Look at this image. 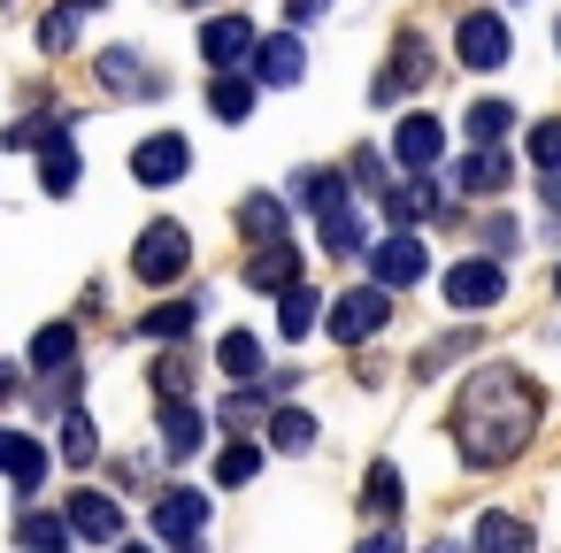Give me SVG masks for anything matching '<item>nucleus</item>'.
Segmentation results:
<instances>
[{
	"label": "nucleus",
	"mask_w": 561,
	"mask_h": 553,
	"mask_svg": "<svg viewBox=\"0 0 561 553\" xmlns=\"http://www.w3.org/2000/svg\"><path fill=\"white\" fill-rule=\"evenodd\" d=\"M208 108H216V124H247V116H254V78H239V70H216V85H208Z\"/></svg>",
	"instance_id": "nucleus-26"
},
{
	"label": "nucleus",
	"mask_w": 561,
	"mask_h": 553,
	"mask_svg": "<svg viewBox=\"0 0 561 553\" xmlns=\"http://www.w3.org/2000/svg\"><path fill=\"white\" fill-rule=\"evenodd\" d=\"M55 124H62V116H24V124H9V131H0V147H9V154H16V147H39Z\"/></svg>",
	"instance_id": "nucleus-39"
},
{
	"label": "nucleus",
	"mask_w": 561,
	"mask_h": 553,
	"mask_svg": "<svg viewBox=\"0 0 561 553\" xmlns=\"http://www.w3.org/2000/svg\"><path fill=\"white\" fill-rule=\"evenodd\" d=\"M70 361H78V323H47V331L32 338V369H39V377H62Z\"/></svg>",
	"instance_id": "nucleus-27"
},
{
	"label": "nucleus",
	"mask_w": 561,
	"mask_h": 553,
	"mask_svg": "<svg viewBox=\"0 0 561 553\" xmlns=\"http://www.w3.org/2000/svg\"><path fill=\"white\" fill-rule=\"evenodd\" d=\"M201 530H208V499H201L193 484H170V492L154 499V538H170V545H201Z\"/></svg>",
	"instance_id": "nucleus-9"
},
{
	"label": "nucleus",
	"mask_w": 561,
	"mask_h": 553,
	"mask_svg": "<svg viewBox=\"0 0 561 553\" xmlns=\"http://www.w3.org/2000/svg\"><path fill=\"white\" fill-rule=\"evenodd\" d=\"M423 277H431V254H423V239H415V231H385V239L369 246V285L408 292V285H423Z\"/></svg>",
	"instance_id": "nucleus-5"
},
{
	"label": "nucleus",
	"mask_w": 561,
	"mask_h": 553,
	"mask_svg": "<svg viewBox=\"0 0 561 553\" xmlns=\"http://www.w3.org/2000/svg\"><path fill=\"white\" fill-rule=\"evenodd\" d=\"M316 308H323V300H316L308 285H285V292H277V331H285V338H308V331H316Z\"/></svg>",
	"instance_id": "nucleus-34"
},
{
	"label": "nucleus",
	"mask_w": 561,
	"mask_h": 553,
	"mask_svg": "<svg viewBox=\"0 0 561 553\" xmlns=\"http://www.w3.org/2000/svg\"><path fill=\"white\" fill-rule=\"evenodd\" d=\"M124 553H139V545H124Z\"/></svg>",
	"instance_id": "nucleus-49"
},
{
	"label": "nucleus",
	"mask_w": 561,
	"mask_h": 553,
	"mask_svg": "<svg viewBox=\"0 0 561 553\" xmlns=\"http://www.w3.org/2000/svg\"><path fill=\"white\" fill-rule=\"evenodd\" d=\"M247 70H254V85H300L308 55H300V39H293V32H270V39H254Z\"/></svg>",
	"instance_id": "nucleus-16"
},
{
	"label": "nucleus",
	"mask_w": 561,
	"mask_h": 553,
	"mask_svg": "<svg viewBox=\"0 0 561 553\" xmlns=\"http://www.w3.org/2000/svg\"><path fill=\"white\" fill-rule=\"evenodd\" d=\"M354 553H400V538H392V522H385V530H377V538H362V545H354Z\"/></svg>",
	"instance_id": "nucleus-43"
},
{
	"label": "nucleus",
	"mask_w": 561,
	"mask_h": 553,
	"mask_svg": "<svg viewBox=\"0 0 561 553\" xmlns=\"http://www.w3.org/2000/svg\"><path fill=\"white\" fill-rule=\"evenodd\" d=\"M62 530H70V538H85V545H116V538H124V507H116L108 492H70Z\"/></svg>",
	"instance_id": "nucleus-8"
},
{
	"label": "nucleus",
	"mask_w": 561,
	"mask_h": 553,
	"mask_svg": "<svg viewBox=\"0 0 561 553\" xmlns=\"http://www.w3.org/2000/svg\"><path fill=\"white\" fill-rule=\"evenodd\" d=\"M454 55H461V70H507V62H515V32H507V16L469 9V16L454 24Z\"/></svg>",
	"instance_id": "nucleus-4"
},
{
	"label": "nucleus",
	"mask_w": 561,
	"mask_h": 553,
	"mask_svg": "<svg viewBox=\"0 0 561 553\" xmlns=\"http://www.w3.org/2000/svg\"><path fill=\"white\" fill-rule=\"evenodd\" d=\"M254 415H262V400H254V392H247V384H239V392H231V400H224V423H254Z\"/></svg>",
	"instance_id": "nucleus-40"
},
{
	"label": "nucleus",
	"mask_w": 561,
	"mask_h": 553,
	"mask_svg": "<svg viewBox=\"0 0 561 553\" xmlns=\"http://www.w3.org/2000/svg\"><path fill=\"white\" fill-rule=\"evenodd\" d=\"M538 430V384L523 369H477L454 400V453L469 469H500Z\"/></svg>",
	"instance_id": "nucleus-1"
},
{
	"label": "nucleus",
	"mask_w": 561,
	"mask_h": 553,
	"mask_svg": "<svg viewBox=\"0 0 561 553\" xmlns=\"http://www.w3.org/2000/svg\"><path fill=\"white\" fill-rule=\"evenodd\" d=\"M293 200H300L308 216H323V208H346V177H339V170H300V177H293Z\"/></svg>",
	"instance_id": "nucleus-30"
},
{
	"label": "nucleus",
	"mask_w": 561,
	"mask_h": 553,
	"mask_svg": "<svg viewBox=\"0 0 561 553\" xmlns=\"http://www.w3.org/2000/svg\"><path fill=\"white\" fill-rule=\"evenodd\" d=\"M39 47H47V55H70V47H78V9H55V16L39 24Z\"/></svg>",
	"instance_id": "nucleus-37"
},
{
	"label": "nucleus",
	"mask_w": 561,
	"mask_h": 553,
	"mask_svg": "<svg viewBox=\"0 0 561 553\" xmlns=\"http://www.w3.org/2000/svg\"><path fill=\"white\" fill-rule=\"evenodd\" d=\"M0 476H9L16 492H39L47 484V446L32 430H0Z\"/></svg>",
	"instance_id": "nucleus-18"
},
{
	"label": "nucleus",
	"mask_w": 561,
	"mask_h": 553,
	"mask_svg": "<svg viewBox=\"0 0 561 553\" xmlns=\"http://www.w3.org/2000/svg\"><path fill=\"white\" fill-rule=\"evenodd\" d=\"M316 239H323V254H362V246H369V223H362L354 200H346V208H323V216H316Z\"/></svg>",
	"instance_id": "nucleus-23"
},
{
	"label": "nucleus",
	"mask_w": 561,
	"mask_h": 553,
	"mask_svg": "<svg viewBox=\"0 0 561 553\" xmlns=\"http://www.w3.org/2000/svg\"><path fill=\"white\" fill-rule=\"evenodd\" d=\"M553 47H561V16H553Z\"/></svg>",
	"instance_id": "nucleus-47"
},
{
	"label": "nucleus",
	"mask_w": 561,
	"mask_h": 553,
	"mask_svg": "<svg viewBox=\"0 0 561 553\" xmlns=\"http://www.w3.org/2000/svg\"><path fill=\"white\" fill-rule=\"evenodd\" d=\"M193 9H201V0H193Z\"/></svg>",
	"instance_id": "nucleus-50"
},
{
	"label": "nucleus",
	"mask_w": 561,
	"mask_h": 553,
	"mask_svg": "<svg viewBox=\"0 0 561 553\" xmlns=\"http://www.w3.org/2000/svg\"><path fill=\"white\" fill-rule=\"evenodd\" d=\"M39 185H47L55 200H70V193L85 185V154H78V139H70V124H55V131L39 139Z\"/></svg>",
	"instance_id": "nucleus-11"
},
{
	"label": "nucleus",
	"mask_w": 561,
	"mask_h": 553,
	"mask_svg": "<svg viewBox=\"0 0 561 553\" xmlns=\"http://www.w3.org/2000/svg\"><path fill=\"white\" fill-rule=\"evenodd\" d=\"M201 308H208V300H162V308H147V315H139V338H154V346H178V338L201 323Z\"/></svg>",
	"instance_id": "nucleus-21"
},
{
	"label": "nucleus",
	"mask_w": 561,
	"mask_h": 553,
	"mask_svg": "<svg viewBox=\"0 0 561 553\" xmlns=\"http://www.w3.org/2000/svg\"><path fill=\"white\" fill-rule=\"evenodd\" d=\"M377 200H385V223H431V216H446V185H431V170L423 177H408V185H377Z\"/></svg>",
	"instance_id": "nucleus-12"
},
{
	"label": "nucleus",
	"mask_w": 561,
	"mask_h": 553,
	"mask_svg": "<svg viewBox=\"0 0 561 553\" xmlns=\"http://www.w3.org/2000/svg\"><path fill=\"white\" fill-rule=\"evenodd\" d=\"M385 323H392V292H385V285H354V292H339L331 315H323V331H331L339 346H369Z\"/></svg>",
	"instance_id": "nucleus-3"
},
{
	"label": "nucleus",
	"mask_w": 561,
	"mask_h": 553,
	"mask_svg": "<svg viewBox=\"0 0 561 553\" xmlns=\"http://www.w3.org/2000/svg\"><path fill=\"white\" fill-rule=\"evenodd\" d=\"M239 231H247L254 246H270V239H285V200H270V193H254V200H239Z\"/></svg>",
	"instance_id": "nucleus-32"
},
{
	"label": "nucleus",
	"mask_w": 561,
	"mask_h": 553,
	"mask_svg": "<svg viewBox=\"0 0 561 553\" xmlns=\"http://www.w3.org/2000/svg\"><path fill=\"white\" fill-rule=\"evenodd\" d=\"M62 9H78V16H85V9H108V0H62Z\"/></svg>",
	"instance_id": "nucleus-45"
},
{
	"label": "nucleus",
	"mask_w": 561,
	"mask_h": 553,
	"mask_svg": "<svg viewBox=\"0 0 561 553\" xmlns=\"http://www.w3.org/2000/svg\"><path fill=\"white\" fill-rule=\"evenodd\" d=\"M507 124H515V108H507V101H477V108L461 116L469 147H500V139H507Z\"/></svg>",
	"instance_id": "nucleus-33"
},
{
	"label": "nucleus",
	"mask_w": 561,
	"mask_h": 553,
	"mask_svg": "<svg viewBox=\"0 0 561 553\" xmlns=\"http://www.w3.org/2000/svg\"><path fill=\"white\" fill-rule=\"evenodd\" d=\"M247 55H254V24H247V16H216V24H201V62L239 70Z\"/></svg>",
	"instance_id": "nucleus-19"
},
{
	"label": "nucleus",
	"mask_w": 561,
	"mask_h": 553,
	"mask_svg": "<svg viewBox=\"0 0 561 553\" xmlns=\"http://www.w3.org/2000/svg\"><path fill=\"white\" fill-rule=\"evenodd\" d=\"M247 285H254V292H285V285H300V246H285V239L254 246V254H247Z\"/></svg>",
	"instance_id": "nucleus-20"
},
{
	"label": "nucleus",
	"mask_w": 561,
	"mask_h": 553,
	"mask_svg": "<svg viewBox=\"0 0 561 553\" xmlns=\"http://www.w3.org/2000/svg\"><path fill=\"white\" fill-rule=\"evenodd\" d=\"M185 262H193V239H185V223H170V216L131 239V277H139V285H178Z\"/></svg>",
	"instance_id": "nucleus-2"
},
{
	"label": "nucleus",
	"mask_w": 561,
	"mask_h": 553,
	"mask_svg": "<svg viewBox=\"0 0 561 553\" xmlns=\"http://www.w3.org/2000/svg\"><path fill=\"white\" fill-rule=\"evenodd\" d=\"M431 553H469V545H454V538H438V545H431Z\"/></svg>",
	"instance_id": "nucleus-46"
},
{
	"label": "nucleus",
	"mask_w": 561,
	"mask_h": 553,
	"mask_svg": "<svg viewBox=\"0 0 561 553\" xmlns=\"http://www.w3.org/2000/svg\"><path fill=\"white\" fill-rule=\"evenodd\" d=\"M392 154H400V170H408V177L438 170V162H446V124H438V116H400Z\"/></svg>",
	"instance_id": "nucleus-10"
},
{
	"label": "nucleus",
	"mask_w": 561,
	"mask_h": 553,
	"mask_svg": "<svg viewBox=\"0 0 561 553\" xmlns=\"http://www.w3.org/2000/svg\"><path fill=\"white\" fill-rule=\"evenodd\" d=\"M254 469H262V446H224L216 453V484H247Z\"/></svg>",
	"instance_id": "nucleus-36"
},
{
	"label": "nucleus",
	"mask_w": 561,
	"mask_h": 553,
	"mask_svg": "<svg viewBox=\"0 0 561 553\" xmlns=\"http://www.w3.org/2000/svg\"><path fill=\"white\" fill-rule=\"evenodd\" d=\"M208 430H216V415H208L201 400H162V453H170V461H193Z\"/></svg>",
	"instance_id": "nucleus-15"
},
{
	"label": "nucleus",
	"mask_w": 561,
	"mask_h": 553,
	"mask_svg": "<svg viewBox=\"0 0 561 553\" xmlns=\"http://www.w3.org/2000/svg\"><path fill=\"white\" fill-rule=\"evenodd\" d=\"M454 185H461L469 200H500V193L515 185V154H500V147H477V154H461V162H454Z\"/></svg>",
	"instance_id": "nucleus-14"
},
{
	"label": "nucleus",
	"mask_w": 561,
	"mask_h": 553,
	"mask_svg": "<svg viewBox=\"0 0 561 553\" xmlns=\"http://www.w3.org/2000/svg\"><path fill=\"white\" fill-rule=\"evenodd\" d=\"M323 9H331V0H285V16H293V24H316Z\"/></svg>",
	"instance_id": "nucleus-42"
},
{
	"label": "nucleus",
	"mask_w": 561,
	"mask_h": 553,
	"mask_svg": "<svg viewBox=\"0 0 561 553\" xmlns=\"http://www.w3.org/2000/svg\"><path fill=\"white\" fill-rule=\"evenodd\" d=\"M154 392H162V400H193V361H185L178 346L154 361Z\"/></svg>",
	"instance_id": "nucleus-35"
},
{
	"label": "nucleus",
	"mask_w": 561,
	"mask_h": 553,
	"mask_svg": "<svg viewBox=\"0 0 561 553\" xmlns=\"http://www.w3.org/2000/svg\"><path fill=\"white\" fill-rule=\"evenodd\" d=\"M93 78H101L108 93H124V101H154V93H162V78H154L131 47H108V55L93 62Z\"/></svg>",
	"instance_id": "nucleus-17"
},
{
	"label": "nucleus",
	"mask_w": 561,
	"mask_h": 553,
	"mask_svg": "<svg viewBox=\"0 0 561 553\" xmlns=\"http://www.w3.org/2000/svg\"><path fill=\"white\" fill-rule=\"evenodd\" d=\"M469 553H530V522L507 515V507H492V515L477 522V545H469Z\"/></svg>",
	"instance_id": "nucleus-25"
},
{
	"label": "nucleus",
	"mask_w": 561,
	"mask_h": 553,
	"mask_svg": "<svg viewBox=\"0 0 561 553\" xmlns=\"http://www.w3.org/2000/svg\"><path fill=\"white\" fill-rule=\"evenodd\" d=\"M185 162H193V147H185L178 131H154V139L131 147V177H139V185H178Z\"/></svg>",
	"instance_id": "nucleus-13"
},
{
	"label": "nucleus",
	"mask_w": 561,
	"mask_h": 553,
	"mask_svg": "<svg viewBox=\"0 0 561 553\" xmlns=\"http://www.w3.org/2000/svg\"><path fill=\"white\" fill-rule=\"evenodd\" d=\"M262 430H270L277 453H316V415H308V407H270Z\"/></svg>",
	"instance_id": "nucleus-28"
},
{
	"label": "nucleus",
	"mask_w": 561,
	"mask_h": 553,
	"mask_svg": "<svg viewBox=\"0 0 561 553\" xmlns=\"http://www.w3.org/2000/svg\"><path fill=\"white\" fill-rule=\"evenodd\" d=\"M216 369H224L231 384H254V377H262V338H254V331H224V338H216Z\"/></svg>",
	"instance_id": "nucleus-24"
},
{
	"label": "nucleus",
	"mask_w": 561,
	"mask_h": 553,
	"mask_svg": "<svg viewBox=\"0 0 561 553\" xmlns=\"http://www.w3.org/2000/svg\"><path fill=\"white\" fill-rule=\"evenodd\" d=\"M438 292H446V308L484 315V308H500V300H507V269H500L492 254H477V262H454V269L438 277Z\"/></svg>",
	"instance_id": "nucleus-6"
},
{
	"label": "nucleus",
	"mask_w": 561,
	"mask_h": 553,
	"mask_svg": "<svg viewBox=\"0 0 561 553\" xmlns=\"http://www.w3.org/2000/svg\"><path fill=\"white\" fill-rule=\"evenodd\" d=\"M538 193H546V216H553V223H561V170H553V177H546V185H538Z\"/></svg>",
	"instance_id": "nucleus-44"
},
{
	"label": "nucleus",
	"mask_w": 561,
	"mask_h": 553,
	"mask_svg": "<svg viewBox=\"0 0 561 553\" xmlns=\"http://www.w3.org/2000/svg\"><path fill=\"white\" fill-rule=\"evenodd\" d=\"M515 239H523L515 223H484V246H492V262H500V254H515Z\"/></svg>",
	"instance_id": "nucleus-41"
},
{
	"label": "nucleus",
	"mask_w": 561,
	"mask_h": 553,
	"mask_svg": "<svg viewBox=\"0 0 561 553\" xmlns=\"http://www.w3.org/2000/svg\"><path fill=\"white\" fill-rule=\"evenodd\" d=\"M55 453H62L70 469H93V461H101V430H93L85 407H70V415L55 423Z\"/></svg>",
	"instance_id": "nucleus-22"
},
{
	"label": "nucleus",
	"mask_w": 561,
	"mask_h": 553,
	"mask_svg": "<svg viewBox=\"0 0 561 553\" xmlns=\"http://www.w3.org/2000/svg\"><path fill=\"white\" fill-rule=\"evenodd\" d=\"M530 162H538L546 177L561 170V124H530Z\"/></svg>",
	"instance_id": "nucleus-38"
},
{
	"label": "nucleus",
	"mask_w": 561,
	"mask_h": 553,
	"mask_svg": "<svg viewBox=\"0 0 561 553\" xmlns=\"http://www.w3.org/2000/svg\"><path fill=\"white\" fill-rule=\"evenodd\" d=\"M431 70H438V62H431V39H423V32H400V39H392V70H377L369 101H377V108H392V101H400V93H415Z\"/></svg>",
	"instance_id": "nucleus-7"
},
{
	"label": "nucleus",
	"mask_w": 561,
	"mask_h": 553,
	"mask_svg": "<svg viewBox=\"0 0 561 553\" xmlns=\"http://www.w3.org/2000/svg\"><path fill=\"white\" fill-rule=\"evenodd\" d=\"M400 499H408V492H400V469H392V461H377V469L362 476V515L392 522V515H400Z\"/></svg>",
	"instance_id": "nucleus-31"
},
{
	"label": "nucleus",
	"mask_w": 561,
	"mask_h": 553,
	"mask_svg": "<svg viewBox=\"0 0 561 553\" xmlns=\"http://www.w3.org/2000/svg\"><path fill=\"white\" fill-rule=\"evenodd\" d=\"M16 545H24V553H70V530H62V515L24 507V515H16Z\"/></svg>",
	"instance_id": "nucleus-29"
},
{
	"label": "nucleus",
	"mask_w": 561,
	"mask_h": 553,
	"mask_svg": "<svg viewBox=\"0 0 561 553\" xmlns=\"http://www.w3.org/2000/svg\"><path fill=\"white\" fill-rule=\"evenodd\" d=\"M553 292H561V269H553Z\"/></svg>",
	"instance_id": "nucleus-48"
}]
</instances>
